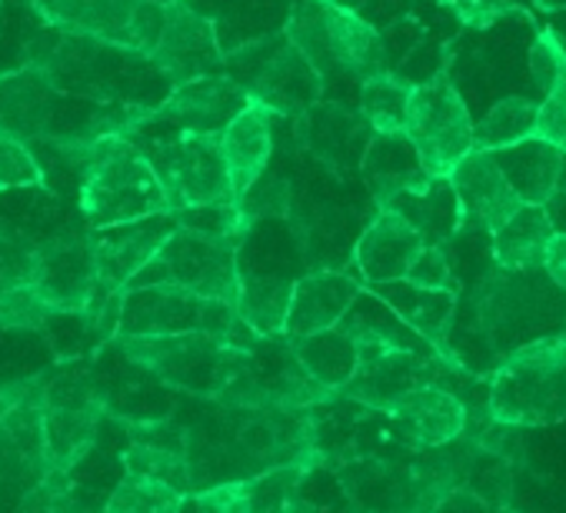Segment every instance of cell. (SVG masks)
Listing matches in <instances>:
<instances>
[{
	"mask_svg": "<svg viewBox=\"0 0 566 513\" xmlns=\"http://www.w3.org/2000/svg\"><path fill=\"white\" fill-rule=\"evenodd\" d=\"M493 160H496L500 174L506 177V184L513 187V193L520 197V203L546 207L556 197L563 150L553 147L549 140H543V137L520 140L513 147L493 150Z\"/></svg>",
	"mask_w": 566,
	"mask_h": 513,
	"instance_id": "obj_29",
	"label": "cell"
},
{
	"mask_svg": "<svg viewBox=\"0 0 566 513\" xmlns=\"http://www.w3.org/2000/svg\"><path fill=\"white\" fill-rule=\"evenodd\" d=\"M526 67H530V77H533V84L539 87V94L546 97L553 87H556V81L563 77V71H566V48H563V41L556 38V31H539L536 38H533V44H530V54H526Z\"/></svg>",
	"mask_w": 566,
	"mask_h": 513,
	"instance_id": "obj_40",
	"label": "cell"
},
{
	"mask_svg": "<svg viewBox=\"0 0 566 513\" xmlns=\"http://www.w3.org/2000/svg\"><path fill=\"white\" fill-rule=\"evenodd\" d=\"M533 274H506L493 268V274L480 281L473 294V314H476V327L483 331L493 350L510 354L513 347L523 344L526 331L536 337L556 334L546 327V314L556 307V297L546 294L533 281Z\"/></svg>",
	"mask_w": 566,
	"mask_h": 513,
	"instance_id": "obj_11",
	"label": "cell"
},
{
	"mask_svg": "<svg viewBox=\"0 0 566 513\" xmlns=\"http://www.w3.org/2000/svg\"><path fill=\"white\" fill-rule=\"evenodd\" d=\"M34 294L54 317H77L97 297V268L91 253V230H61L38 243Z\"/></svg>",
	"mask_w": 566,
	"mask_h": 513,
	"instance_id": "obj_13",
	"label": "cell"
},
{
	"mask_svg": "<svg viewBox=\"0 0 566 513\" xmlns=\"http://www.w3.org/2000/svg\"><path fill=\"white\" fill-rule=\"evenodd\" d=\"M433 4H440L443 11H450L470 31H486L496 21L520 14L513 0H433Z\"/></svg>",
	"mask_w": 566,
	"mask_h": 513,
	"instance_id": "obj_42",
	"label": "cell"
},
{
	"mask_svg": "<svg viewBox=\"0 0 566 513\" xmlns=\"http://www.w3.org/2000/svg\"><path fill=\"white\" fill-rule=\"evenodd\" d=\"M294 513H317V510H314V506H311V503H304V500H301V506H297V510H294Z\"/></svg>",
	"mask_w": 566,
	"mask_h": 513,
	"instance_id": "obj_47",
	"label": "cell"
},
{
	"mask_svg": "<svg viewBox=\"0 0 566 513\" xmlns=\"http://www.w3.org/2000/svg\"><path fill=\"white\" fill-rule=\"evenodd\" d=\"M377 210L400 213L423 237V243H433V247H447L463 230V213H460L457 193L447 184V177H430L427 184L390 197Z\"/></svg>",
	"mask_w": 566,
	"mask_h": 513,
	"instance_id": "obj_28",
	"label": "cell"
},
{
	"mask_svg": "<svg viewBox=\"0 0 566 513\" xmlns=\"http://www.w3.org/2000/svg\"><path fill=\"white\" fill-rule=\"evenodd\" d=\"M556 233L553 213L539 203H520L513 217H506L490 237V261L506 274H533L543 264V250Z\"/></svg>",
	"mask_w": 566,
	"mask_h": 513,
	"instance_id": "obj_26",
	"label": "cell"
},
{
	"mask_svg": "<svg viewBox=\"0 0 566 513\" xmlns=\"http://www.w3.org/2000/svg\"><path fill=\"white\" fill-rule=\"evenodd\" d=\"M243 87L250 101L266 107L276 121H294L324 97V81L287 38L280 41V48L260 64L253 81Z\"/></svg>",
	"mask_w": 566,
	"mask_h": 513,
	"instance_id": "obj_17",
	"label": "cell"
},
{
	"mask_svg": "<svg viewBox=\"0 0 566 513\" xmlns=\"http://www.w3.org/2000/svg\"><path fill=\"white\" fill-rule=\"evenodd\" d=\"M240 281V243L223 237H203L187 227H174L154 261L134 278L130 287L140 284H170L190 291L207 301L230 304L237 301Z\"/></svg>",
	"mask_w": 566,
	"mask_h": 513,
	"instance_id": "obj_6",
	"label": "cell"
},
{
	"mask_svg": "<svg viewBox=\"0 0 566 513\" xmlns=\"http://www.w3.org/2000/svg\"><path fill=\"white\" fill-rule=\"evenodd\" d=\"M283 38L304 54V61L317 71L324 84L331 77L367 81L387 71V48L380 31L344 4L301 0Z\"/></svg>",
	"mask_w": 566,
	"mask_h": 513,
	"instance_id": "obj_4",
	"label": "cell"
},
{
	"mask_svg": "<svg viewBox=\"0 0 566 513\" xmlns=\"http://www.w3.org/2000/svg\"><path fill=\"white\" fill-rule=\"evenodd\" d=\"M410 94H413V84L390 71H380L360 81V117L370 127V134H380V137L403 134Z\"/></svg>",
	"mask_w": 566,
	"mask_h": 513,
	"instance_id": "obj_34",
	"label": "cell"
},
{
	"mask_svg": "<svg viewBox=\"0 0 566 513\" xmlns=\"http://www.w3.org/2000/svg\"><path fill=\"white\" fill-rule=\"evenodd\" d=\"M51 144L77 177V207L87 230H107L147 217L170 213L164 187L134 144L124 134H71L41 137Z\"/></svg>",
	"mask_w": 566,
	"mask_h": 513,
	"instance_id": "obj_1",
	"label": "cell"
},
{
	"mask_svg": "<svg viewBox=\"0 0 566 513\" xmlns=\"http://www.w3.org/2000/svg\"><path fill=\"white\" fill-rule=\"evenodd\" d=\"M140 4L144 0H31V11L61 34L127 51Z\"/></svg>",
	"mask_w": 566,
	"mask_h": 513,
	"instance_id": "obj_20",
	"label": "cell"
},
{
	"mask_svg": "<svg viewBox=\"0 0 566 513\" xmlns=\"http://www.w3.org/2000/svg\"><path fill=\"white\" fill-rule=\"evenodd\" d=\"M377 297L440 357L450 354V331L457 317V291H420L407 281L374 287Z\"/></svg>",
	"mask_w": 566,
	"mask_h": 513,
	"instance_id": "obj_27",
	"label": "cell"
},
{
	"mask_svg": "<svg viewBox=\"0 0 566 513\" xmlns=\"http://www.w3.org/2000/svg\"><path fill=\"white\" fill-rule=\"evenodd\" d=\"M174 87L220 74L223 51L213 24L190 4V0H167L157 44L147 57Z\"/></svg>",
	"mask_w": 566,
	"mask_h": 513,
	"instance_id": "obj_14",
	"label": "cell"
},
{
	"mask_svg": "<svg viewBox=\"0 0 566 513\" xmlns=\"http://www.w3.org/2000/svg\"><path fill=\"white\" fill-rule=\"evenodd\" d=\"M556 193H563V197H566V154H563V160H559V177H556Z\"/></svg>",
	"mask_w": 566,
	"mask_h": 513,
	"instance_id": "obj_46",
	"label": "cell"
},
{
	"mask_svg": "<svg viewBox=\"0 0 566 513\" xmlns=\"http://www.w3.org/2000/svg\"><path fill=\"white\" fill-rule=\"evenodd\" d=\"M276 117L260 107L256 101H247V107L220 130V154L230 174L233 197H240L250 184H256L270 170V157L276 150Z\"/></svg>",
	"mask_w": 566,
	"mask_h": 513,
	"instance_id": "obj_24",
	"label": "cell"
},
{
	"mask_svg": "<svg viewBox=\"0 0 566 513\" xmlns=\"http://www.w3.org/2000/svg\"><path fill=\"white\" fill-rule=\"evenodd\" d=\"M260 337L240 321L227 334H170V337H117L127 360L200 400H223Z\"/></svg>",
	"mask_w": 566,
	"mask_h": 513,
	"instance_id": "obj_3",
	"label": "cell"
},
{
	"mask_svg": "<svg viewBox=\"0 0 566 513\" xmlns=\"http://www.w3.org/2000/svg\"><path fill=\"white\" fill-rule=\"evenodd\" d=\"M134 144L150 160L170 213L187 207L237 203L217 137L177 130L170 137H150V140L134 137Z\"/></svg>",
	"mask_w": 566,
	"mask_h": 513,
	"instance_id": "obj_7",
	"label": "cell"
},
{
	"mask_svg": "<svg viewBox=\"0 0 566 513\" xmlns=\"http://www.w3.org/2000/svg\"><path fill=\"white\" fill-rule=\"evenodd\" d=\"M486 420L506 430L566 420V334H546L503 354L486 384Z\"/></svg>",
	"mask_w": 566,
	"mask_h": 513,
	"instance_id": "obj_2",
	"label": "cell"
},
{
	"mask_svg": "<svg viewBox=\"0 0 566 513\" xmlns=\"http://www.w3.org/2000/svg\"><path fill=\"white\" fill-rule=\"evenodd\" d=\"M423 250V237L394 210H377V217L364 227L354 243V264L364 284H397L407 278L417 253Z\"/></svg>",
	"mask_w": 566,
	"mask_h": 513,
	"instance_id": "obj_23",
	"label": "cell"
},
{
	"mask_svg": "<svg viewBox=\"0 0 566 513\" xmlns=\"http://www.w3.org/2000/svg\"><path fill=\"white\" fill-rule=\"evenodd\" d=\"M536 121H539V104L530 97H503L496 101L480 124H473V150H503L520 140L536 137Z\"/></svg>",
	"mask_w": 566,
	"mask_h": 513,
	"instance_id": "obj_33",
	"label": "cell"
},
{
	"mask_svg": "<svg viewBox=\"0 0 566 513\" xmlns=\"http://www.w3.org/2000/svg\"><path fill=\"white\" fill-rule=\"evenodd\" d=\"M430 513H500V510L490 506L486 500H480L473 490L457 486V490H447V493L430 506Z\"/></svg>",
	"mask_w": 566,
	"mask_h": 513,
	"instance_id": "obj_45",
	"label": "cell"
},
{
	"mask_svg": "<svg viewBox=\"0 0 566 513\" xmlns=\"http://www.w3.org/2000/svg\"><path fill=\"white\" fill-rule=\"evenodd\" d=\"M0 450L4 467H14L28 486L48 477L44 460V420H41V377L14 380L8 407L0 413Z\"/></svg>",
	"mask_w": 566,
	"mask_h": 513,
	"instance_id": "obj_22",
	"label": "cell"
},
{
	"mask_svg": "<svg viewBox=\"0 0 566 513\" xmlns=\"http://www.w3.org/2000/svg\"><path fill=\"white\" fill-rule=\"evenodd\" d=\"M237 324L230 304L197 297L170 284L127 287L120 297L117 337H170V334H227Z\"/></svg>",
	"mask_w": 566,
	"mask_h": 513,
	"instance_id": "obj_10",
	"label": "cell"
},
{
	"mask_svg": "<svg viewBox=\"0 0 566 513\" xmlns=\"http://www.w3.org/2000/svg\"><path fill=\"white\" fill-rule=\"evenodd\" d=\"M291 347H294L301 367L307 370V377L334 397L350 384V377L357 370V341L347 324H337L324 334L291 341Z\"/></svg>",
	"mask_w": 566,
	"mask_h": 513,
	"instance_id": "obj_32",
	"label": "cell"
},
{
	"mask_svg": "<svg viewBox=\"0 0 566 513\" xmlns=\"http://www.w3.org/2000/svg\"><path fill=\"white\" fill-rule=\"evenodd\" d=\"M447 184L457 193L460 213H463V230H480L493 233L506 217L520 210V197L500 174L493 154L486 150H470L450 174Z\"/></svg>",
	"mask_w": 566,
	"mask_h": 513,
	"instance_id": "obj_18",
	"label": "cell"
},
{
	"mask_svg": "<svg viewBox=\"0 0 566 513\" xmlns=\"http://www.w3.org/2000/svg\"><path fill=\"white\" fill-rule=\"evenodd\" d=\"M403 281L420 291H457L460 294L447 247H433V243H423V250L417 253V261L410 264Z\"/></svg>",
	"mask_w": 566,
	"mask_h": 513,
	"instance_id": "obj_41",
	"label": "cell"
},
{
	"mask_svg": "<svg viewBox=\"0 0 566 513\" xmlns=\"http://www.w3.org/2000/svg\"><path fill=\"white\" fill-rule=\"evenodd\" d=\"M174 217H147L107 230H91V253L97 268V291L101 294H124L134 278L154 261V253L174 230Z\"/></svg>",
	"mask_w": 566,
	"mask_h": 513,
	"instance_id": "obj_15",
	"label": "cell"
},
{
	"mask_svg": "<svg viewBox=\"0 0 566 513\" xmlns=\"http://www.w3.org/2000/svg\"><path fill=\"white\" fill-rule=\"evenodd\" d=\"M0 24H4V4H0Z\"/></svg>",
	"mask_w": 566,
	"mask_h": 513,
	"instance_id": "obj_48",
	"label": "cell"
},
{
	"mask_svg": "<svg viewBox=\"0 0 566 513\" xmlns=\"http://www.w3.org/2000/svg\"><path fill=\"white\" fill-rule=\"evenodd\" d=\"M250 94L247 87L230 74H210L200 81H187L174 87L157 107H137L130 111V137H137L147 127L170 124L187 134H210L220 137V130L247 107Z\"/></svg>",
	"mask_w": 566,
	"mask_h": 513,
	"instance_id": "obj_12",
	"label": "cell"
},
{
	"mask_svg": "<svg viewBox=\"0 0 566 513\" xmlns=\"http://www.w3.org/2000/svg\"><path fill=\"white\" fill-rule=\"evenodd\" d=\"M324 4H337V0H324Z\"/></svg>",
	"mask_w": 566,
	"mask_h": 513,
	"instance_id": "obj_49",
	"label": "cell"
},
{
	"mask_svg": "<svg viewBox=\"0 0 566 513\" xmlns=\"http://www.w3.org/2000/svg\"><path fill=\"white\" fill-rule=\"evenodd\" d=\"M291 291H294V278L243 271L240 268L233 314L256 337H283V327H287Z\"/></svg>",
	"mask_w": 566,
	"mask_h": 513,
	"instance_id": "obj_30",
	"label": "cell"
},
{
	"mask_svg": "<svg viewBox=\"0 0 566 513\" xmlns=\"http://www.w3.org/2000/svg\"><path fill=\"white\" fill-rule=\"evenodd\" d=\"M41 420L48 473H71L97 440L104 400L81 364H64L41 377Z\"/></svg>",
	"mask_w": 566,
	"mask_h": 513,
	"instance_id": "obj_8",
	"label": "cell"
},
{
	"mask_svg": "<svg viewBox=\"0 0 566 513\" xmlns=\"http://www.w3.org/2000/svg\"><path fill=\"white\" fill-rule=\"evenodd\" d=\"M344 324L357 341V370L337 397L387 413L413 387L433 384L437 357L420 354L403 334L384 324H364V321L360 324L344 321Z\"/></svg>",
	"mask_w": 566,
	"mask_h": 513,
	"instance_id": "obj_5",
	"label": "cell"
},
{
	"mask_svg": "<svg viewBox=\"0 0 566 513\" xmlns=\"http://www.w3.org/2000/svg\"><path fill=\"white\" fill-rule=\"evenodd\" d=\"M184 500L187 496L180 490H174V486H167L160 480L124 473L120 483L104 500L101 513H180Z\"/></svg>",
	"mask_w": 566,
	"mask_h": 513,
	"instance_id": "obj_35",
	"label": "cell"
},
{
	"mask_svg": "<svg viewBox=\"0 0 566 513\" xmlns=\"http://www.w3.org/2000/svg\"><path fill=\"white\" fill-rule=\"evenodd\" d=\"M539 274H543L559 294H566V233H563V230H556V233L549 237V243H546V250H543Z\"/></svg>",
	"mask_w": 566,
	"mask_h": 513,
	"instance_id": "obj_44",
	"label": "cell"
},
{
	"mask_svg": "<svg viewBox=\"0 0 566 513\" xmlns=\"http://www.w3.org/2000/svg\"><path fill=\"white\" fill-rule=\"evenodd\" d=\"M403 137L430 177H447L473 150V117L447 74L413 84Z\"/></svg>",
	"mask_w": 566,
	"mask_h": 513,
	"instance_id": "obj_9",
	"label": "cell"
},
{
	"mask_svg": "<svg viewBox=\"0 0 566 513\" xmlns=\"http://www.w3.org/2000/svg\"><path fill=\"white\" fill-rule=\"evenodd\" d=\"M360 297V281H354L344 271H311L294 281L291 307H287V327L283 337L301 341L311 334H324L347 321L350 307Z\"/></svg>",
	"mask_w": 566,
	"mask_h": 513,
	"instance_id": "obj_21",
	"label": "cell"
},
{
	"mask_svg": "<svg viewBox=\"0 0 566 513\" xmlns=\"http://www.w3.org/2000/svg\"><path fill=\"white\" fill-rule=\"evenodd\" d=\"M51 321L54 314L31 284L0 287V331H44Z\"/></svg>",
	"mask_w": 566,
	"mask_h": 513,
	"instance_id": "obj_38",
	"label": "cell"
},
{
	"mask_svg": "<svg viewBox=\"0 0 566 513\" xmlns=\"http://www.w3.org/2000/svg\"><path fill=\"white\" fill-rule=\"evenodd\" d=\"M38 240L0 223V287H24L34 274Z\"/></svg>",
	"mask_w": 566,
	"mask_h": 513,
	"instance_id": "obj_39",
	"label": "cell"
},
{
	"mask_svg": "<svg viewBox=\"0 0 566 513\" xmlns=\"http://www.w3.org/2000/svg\"><path fill=\"white\" fill-rule=\"evenodd\" d=\"M48 190V170L38 150L18 134L0 130V193L8 190Z\"/></svg>",
	"mask_w": 566,
	"mask_h": 513,
	"instance_id": "obj_36",
	"label": "cell"
},
{
	"mask_svg": "<svg viewBox=\"0 0 566 513\" xmlns=\"http://www.w3.org/2000/svg\"><path fill=\"white\" fill-rule=\"evenodd\" d=\"M18 513H87V506L77 500L71 473H48L34 486H28Z\"/></svg>",
	"mask_w": 566,
	"mask_h": 513,
	"instance_id": "obj_37",
	"label": "cell"
},
{
	"mask_svg": "<svg viewBox=\"0 0 566 513\" xmlns=\"http://www.w3.org/2000/svg\"><path fill=\"white\" fill-rule=\"evenodd\" d=\"M500 513H510V510H500Z\"/></svg>",
	"mask_w": 566,
	"mask_h": 513,
	"instance_id": "obj_50",
	"label": "cell"
},
{
	"mask_svg": "<svg viewBox=\"0 0 566 513\" xmlns=\"http://www.w3.org/2000/svg\"><path fill=\"white\" fill-rule=\"evenodd\" d=\"M360 170H364V180H367L377 207L387 203L390 197L430 180V174H423L417 150L410 147V140L403 134H390V137L374 134V140L364 150Z\"/></svg>",
	"mask_w": 566,
	"mask_h": 513,
	"instance_id": "obj_31",
	"label": "cell"
},
{
	"mask_svg": "<svg viewBox=\"0 0 566 513\" xmlns=\"http://www.w3.org/2000/svg\"><path fill=\"white\" fill-rule=\"evenodd\" d=\"M536 137L549 140L566 154V71L556 81V87L543 97L539 104V121H536Z\"/></svg>",
	"mask_w": 566,
	"mask_h": 513,
	"instance_id": "obj_43",
	"label": "cell"
},
{
	"mask_svg": "<svg viewBox=\"0 0 566 513\" xmlns=\"http://www.w3.org/2000/svg\"><path fill=\"white\" fill-rule=\"evenodd\" d=\"M397 433V440L420 453L443 447L457 437H463L470 423L467 404L443 384H420L410 394H403L387 413H384Z\"/></svg>",
	"mask_w": 566,
	"mask_h": 513,
	"instance_id": "obj_16",
	"label": "cell"
},
{
	"mask_svg": "<svg viewBox=\"0 0 566 513\" xmlns=\"http://www.w3.org/2000/svg\"><path fill=\"white\" fill-rule=\"evenodd\" d=\"M124 473L160 480L184 496L193 493V467L187 450V427L174 420L130 423V443L124 447Z\"/></svg>",
	"mask_w": 566,
	"mask_h": 513,
	"instance_id": "obj_19",
	"label": "cell"
},
{
	"mask_svg": "<svg viewBox=\"0 0 566 513\" xmlns=\"http://www.w3.org/2000/svg\"><path fill=\"white\" fill-rule=\"evenodd\" d=\"M57 104V84L41 67L24 64L21 71L0 74V130L21 140H41L51 134Z\"/></svg>",
	"mask_w": 566,
	"mask_h": 513,
	"instance_id": "obj_25",
	"label": "cell"
}]
</instances>
